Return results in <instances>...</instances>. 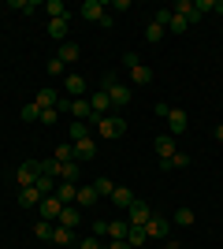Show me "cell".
Wrapping results in <instances>:
<instances>
[{"label":"cell","instance_id":"277c9868","mask_svg":"<svg viewBox=\"0 0 223 249\" xmlns=\"http://www.w3.org/2000/svg\"><path fill=\"white\" fill-rule=\"evenodd\" d=\"M145 234L149 238H156V242H164L171 234V216H160V212H153V219L145 223Z\"/></svg>","mask_w":223,"mask_h":249},{"label":"cell","instance_id":"74e56055","mask_svg":"<svg viewBox=\"0 0 223 249\" xmlns=\"http://www.w3.org/2000/svg\"><path fill=\"white\" fill-rule=\"evenodd\" d=\"M22 119H26V123H34V119H41V108H37V104H22Z\"/></svg>","mask_w":223,"mask_h":249},{"label":"cell","instance_id":"4316f807","mask_svg":"<svg viewBox=\"0 0 223 249\" xmlns=\"http://www.w3.org/2000/svg\"><path fill=\"white\" fill-rule=\"evenodd\" d=\"M52 227H56V223H49V219H37V223H34V238L52 242Z\"/></svg>","mask_w":223,"mask_h":249},{"label":"cell","instance_id":"ab89813d","mask_svg":"<svg viewBox=\"0 0 223 249\" xmlns=\"http://www.w3.org/2000/svg\"><path fill=\"white\" fill-rule=\"evenodd\" d=\"M153 22H156V26H164V30H168V22H171V8H160L156 15H153Z\"/></svg>","mask_w":223,"mask_h":249},{"label":"cell","instance_id":"d6a6232c","mask_svg":"<svg viewBox=\"0 0 223 249\" xmlns=\"http://www.w3.org/2000/svg\"><path fill=\"white\" fill-rule=\"evenodd\" d=\"M164 34H168V30H164V26H156V22H149V26H145V41L160 45V41H164Z\"/></svg>","mask_w":223,"mask_h":249},{"label":"cell","instance_id":"ffe728a7","mask_svg":"<svg viewBox=\"0 0 223 249\" xmlns=\"http://www.w3.org/2000/svg\"><path fill=\"white\" fill-rule=\"evenodd\" d=\"M34 104H37V108H56V104H60V97H56V89H37V97H34Z\"/></svg>","mask_w":223,"mask_h":249},{"label":"cell","instance_id":"bcb514c9","mask_svg":"<svg viewBox=\"0 0 223 249\" xmlns=\"http://www.w3.org/2000/svg\"><path fill=\"white\" fill-rule=\"evenodd\" d=\"M104 249H130V246H127V238H108Z\"/></svg>","mask_w":223,"mask_h":249},{"label":"cell","instance_id":"52a82bcc","mask_svg":"<svg viewBox=\"0 0 223 249\" xmlns=\"http://www.w3.org/2000/svg\"><path fill=\"white\" fill-rule=\"evenodd\" d=\"M37 208H41V219H49V223H56V219H60V212H64V201H60V197H56V194H52V197H45V201H41V205H37Z\"/></svg>","mask_w":223,"mask_h":249},{"label":"cell","instance_id":"e575fe53","mask_svg":"<svg viewBox=\"0 0 223 249\" xmlns=\"http://www.w3.org/2000/svg\"><path fill=\"white\" fill-rule=\"evenodd\" d=\"M93 190L101 194V197H112V190H116V182H112V178H97V182H93Z\"/></svg>","mask_w":223,"mask_h":249},{"label":"cell","instance_id":"f546056e","mask_svg":"<svg viewBox=\"0 0 223 249\" xmlns=\"http://www.w3.org/2000/svg\"><path fill=\"white\" fill-rule=\"evenodd\" d=\"M127 231H130L127 219H112L108 223V238H127Z\"/></svg>","mask_w":223,"mask_h":249},{"label":"cell","instance_id":"816d5d0a","mask_svg":"<svg viewBox=\"0 0 223 249\" xmlns=\"http://www.w3.org/2000/svg\"><path fill=\"white\" fill-rule=\"evenodd\" d=\"M0 119H4V115H0Z\"/></svg>","mask_w":223,"mask_h":249},{"label":"cell","instance_id":"8992f818","mask_svg":"<svg viewBox=\"0 0 223 249\" xmlns=\"http://www.w3.org/2000/svg\"><path fill=\"white\" fill-rule=\"evenodd\" d=\"M71 149H74V160H93L97 156V138L86 134L82 142H71Z\"/></svg>","mask_w":223,"mask_h":249},{"label":"cell","instance_id":"681fc988","mask_svg":"<svg viewBox=\"0 0 223 249\" xmlns=\"http://www.w3.org/2000/svg\"><path fill=\"white\" fill-rule=\"evenodd\" d=\"M212 138H216V142H223V126H216V130H212Z\"/></svg>","mask_w":223,"mask_h":249},{"label":"cell","instance_id":"ac0fdd59","mask_svg":"<svg viewBox=\"0 0 223 249\" xmlns=\"http://www.w3.org/2000/svg\"><path fill=\"white\" fill-rule=\"evenodd\" d=\"M41 201H45V197H41V190H37V186H22V190H19V205H22V208L41 205Z\"/></svg>","mask_w":223,"mask_h":249},{"label":"cell","instance_id":"c3c4849f","mask_svg":"<svg viewBox=\"0 0 223 249\" xmlns=\"http://www.w3.org/2000/svg\"><path fill=\"white\" fill-rule=\"evenodd\" d=\"M160 249H182V246H179L175 238H164V242H160Z\"/></svg>","mask_w":223,"mask_h":249},{"label":"cell","instance_id":"7c38bea8","mask_svg":"<svg viewBox=\"0 0 223 249\" xmlns=\"http://www.w3.org/2000/svg\"><path fill=\"white\" fill-rule=\"evenodd\" d=\"M15 178H19V190L22 186H34V182H37V160H26V164L15 171Z\"/></svg>","mask_w":223,"mask_h":249},{"label":"cell","instance_id":"d4e9b609","mask_svg":"<svg viewBox=\"0 0 223 249\" xmlns=\"http://www.w3.org/2000/svg\"><path fill=\"white\" fill-rule=\"evenodd\" d=\"M56 56H60V60H64V63H74V60H78V56H82V49H78V45H74V41H64V45H60V52H56Z\"/></svg>","mask_w":223,"mask_h":249},{"label":"cell","instance_id":"7bdbcfd3","mask_svg":"<svg viewBox=\"0 0 223 249\" xmlns=\"http://www.w3.org/2000/svg\"><path fill=\"white\" fill-rule=\"evenodd\" d=\"M138 52H123V67H127V71H130V67H138Z\"/></svg>","mask_w":223,"mask_h":249},{"label":"cell","instance_id":"d590c367","mask_svg":"<svg viewBox=\"0 0 223 249\" xmlns=\"http://www.w3.org/2000/svg\"><path fill=\"white\" fill-rule=\"evenodd\" d=\"M168 30H171V34H186V30H190V22H186V19H179V15L171 11V22H168Z\"/></svg>","mask_w":223,"mask_h":249},{"label":"cell","instance_id":"8d00e7d4","mask_svg":"<svg viewBox=\"0 0 223 249\" xmlns=\"http://www.w3.org/2000/svg\"><path fill=\"white\" fill-rule=\"evenodd\" d=\"M52 160H60V164H67V160H74V149H71V142L56 149V153H52Z\"/></svg>","mask_w":223,"mask_h":249},{"label":"cell","instance_id":"b9f144b4","mask_svg":"<svg viewBox=\"0 0 223 249\" xmlns=\"http://www.w3.org/2000/svg\"><path fill=\"white\" fill-rule=\"evenodd\" d=\"M64 67H67V63L60 60V56H52V60H49V74H64Z\"/></svg>","mask_w":223,"mask_h":249},{"label":"cell","instance_id":"3957f363","mask_svg":"<svg viewBox=\"0 0 223 249\" xmlns=\"http://www.w3.org/2000/svg\"><path fill=\"white\" fill-rule=\"evenodd\" d=\"M149 219H153V208H149L145 201L134 197V201H130V208H127V223H130V227H145Z\"/></svg>","mask_w":223,"mask_h":249},{"label":"cell","instance_id":"7dc6e473","mask_svg":"<svg viewBox=\"0 0 223 249\" xmlns=\"http://www.w3.org/2000/svg\"><path fill=\"white\" fill-rule=\"evenodd\" d=\"M153 112L160 115V119H168V112H171V104H164V101H156V108H153Z\"/></svg>","mask_w":223,"mask_h":249},{"label":"cell","instance_id":"f1b7e54d","mask_svg":"<svg viewBox=\"0 0 223 249\" xmlns=\"http://www.w3.org/2000/svg\"><path fill=\"white\" fill-rule=\"evenodd\" d=\"M78 178V160H67V164H60V182H74Z\"/></svg>","mask_w":223,"mask_h":249},{"label":"cell","instance_id":"6da1fadb","mask_svg":"<svg viewBox=\"0 0 223 249\" xmlns=\"http://www.w3.org/2000/svg\"><path fill=\"white\" fill-rule=\"evenodd\" d=\"M101 89L108 93V101L116 104V108H123V104H130V101H134V89H130L127 82H116L112 74H104V82H101Z\"/></svg>","mask_w":223,"mask_h":249},{"label":"cell","instance_id":"f907efd6","mask_svg":"<svg viewBox=\"0 0 223 249\" xmlns=\"http://www.w3.org/2000/svg\"><path fill=\"white\" fill-rule=\"evenodd\" d=\"M216 15H223V0H216Z\"/></svg>","mask_w":223,"mask_h":249},{"label":"cell","instance_id":"5bb4252c","mask_svg":"<svg viewBox=\"0 0 223 249\" xmlns=\"http://www.w3.org/2000/svg\"><path fill=\"white\" fill-rule=\"evenodd\" d=\"M71 34V19H49V37L64 45V37Z\"/></svg>","mask_w":223,"mask_h":249},{"label":"cell","instance_id":"5b68a950","mask_svg":"<svg viewBox=\"0 0 223 249\" xmlns=\"http://www.w3.org/2000/svg\"><path fill=\"white\" fill-rule=\"evenodd\" d=\"M186 126H190V115L182 112V108H171V112H168V130H171V138L186 134Z\"/></svg>","mask_w":223,"mask_h":249},{"label":"cell","instance_id":"60d3db41","mask_svg":"<svg viewBox=\"0 0 223 249\" xmlns=\"http://www.w3.org/2000/svg\"><path fill=\"white\" fill-rule=\"evenodd\" d=\"M78 249H104V246H101V238H97V234H86V238L78 242Z\"/></svg>","mask_w":223,"mask_h":249},{"label":"cell","instance_id":"f6af8a7d","mask_svg":"<svg viewBox=\"0 0 223 249\" xmlns=\"http://www.w3.org/2000/svg\"><path fill=\"white\" fill-rule=\"evenodd\" d=\"M56 115H60L56 108H45V112H41V123H49V126H52V123H56Z\"/></svg>","mask_w":223,"mask_h":249},{"label":"cell","instance_id":"484cf974","mask_svg":"<svg viewBox=\"0 0 223 249\" xmlns=\"http://www.w3.org/2000/svg\"><path fill=\"white\" fill-rule=\"evenodd\" d=\"M71 242H74V231H67V227L56 223L52 227V246H71Z\"/></svg>","mask_w":223,"mask_h":249},{"label":"cell","instance_id":"4fadbf2b","mask_svg":"<svg viewBox=\"0 0 223 249\" xmlns=\"http://www.w3.org/2000/svg\"><path fill=\"white\" fill-rule=\"evenodd\" d=\"M153 149H156L160 160H171V156L179 153V149H175V138H171V134H160L156 142H153Z\"/></svg>","mask_w":223,"mask_h":249},{"label":"cell","instance_id":"603a6c76","mask_svg":"<svg viewBox=\"0 0 223 249\" xmlns=\"http://www.w3.org/2000/svg\"><path fill=\"white\" fill-rule=\"evenodd\" d=\"M67 93H71V97H86V78H82V74H67Z\"/></svg>","mask_w":223,"mask_h":249},{"label":"cell","instance_id":"83f0119b","mask_svg":"<svg viewBox=\"0 0 223 249\" xmlns=\"http://www.w3.org/2000/svg\"><path fill=\"white\" fill-rule=\"evenodd\" d=\"M37 175L60 178V160H37Z\"/></svg>","mask_w":223,"mask_h":249},{"label":"cell","instance_id":"e0dca14e","mask_svg":"<svg viewBox=\"0 0 223 249\" xmlns=\"http://www.w3.org/2000/svg\"><path fill=\"white\" fill-rule=\"evenodd\" d=\"M56 197L64 201V205H74V197H78V182H56Z\"/></svg>","mask_w":223,"mask_h":249},{"label":"cell","instance_id":"1f68e13d","mask_svg":"<svg viewBox=\"0 0 223 249\" xmlns=\"http://www.w3.org/2000/svg\"><path fill=\"white\" fill-rule=\"evenodd\" d=\"M34 186L41 190V197H52V194H56V178H49V175H37V182H34Z\"/></svg>","mask_w":223,"mask_h":249},{"label":"cell","instance_id":"ee69618b","mask_svg":"<svg viewBox=\"0 0 223 249\" xmlns=\"http://www.w3.org/2000/svg\"><path fill=\"white\" fill-rule=\"evenodd\" d=\"M93 234H97V238H108V219H97V223H93Z\"/></svg>","mask_w":223,"mask_h":249},{"label":"cell","instance_id":"7a4b0ae2","mask_svg":"<svg viewBox=\"0 0 223 249\" xmlns=\"http://www.w3.org/2000/svg\"><path fill=\"white\" fill-rule=\"evenodd\" d=\"M97 134L104 138V142H119V138L127 134V119H123V115H104V119L97 123Z\"/></svg>","mask_w":223,"mask_h":249},{"label":"cell","instance_id":"d6986e66","mask_svg":"<svg viewBox=\"0 0 223 249\" xmlns=\"http://www.w3.org/2000/svg\"><path fill=\"white\" fill-rule=\"evenodd\" d=\"M190 160H193L190 153H175L171 160H160V171H171V167H175V171H179V167H190Z\"/></svg>","mask_w":223,"mask_h":249},{"label":"cell","instance_id":"9c48e42d","mask_svg":"<svg viewBox=\"0 0 223 249\" xmlns=\"http://www.w3.org/2000/svg\"><path fill=\"white\" fill-rule=\"evenodd\" d=\"M60 227H67V231H74L78 223H82V208L78 205H64V212H60V219H56Z\"/></svg>","mask_w":223,"mask_h":249},{"label":"cell","instance_id":"30bf717a","mask_svg":"<svg viewBox=\"0 0 223 249\" xmlns=\"http://www.w3.org/2000/svg\"><path fill=\"white\" fill-rule=\"evenodd\" d=\"M71 115L78 119V123H89V119H93V108H89V97H74V101H71Z\"/></svg>","mask_w":223,"mask_h":249},{"label":"cell","instance_id":"7402d4cb","mask_svg":"<svg viewBox=\"0 0 223 249\" xmlns=\"http://www.w3.org/2000/svg\"><path fill=\"white\" fill-rule=\"evenodd\" d=\"M145 242H149L145 227H130V231H127V246H130V249H145Z\"/></svg>","mask_w":223,"mask_h":249},{"label":"cell","instance_id":"9a60e30c","mask_svg":"<svg viewBox=\"0 0 223 249\" xmlns=\"http://www.w3.org/2000/svg\"><path fill=\"white\" fill-rule=\"evenodd\" d=\"M97 201H101V194H97L93 186H78V197H74V205H78V208H93Z\"/></svg>","mask_w":223,"mask_h":249},{"label":"cell","instance_id":"cb8c5ba5","mask_svg":"<svg viewBox=\"0 0 223 249\" xmlns=\"http://www.w3.org/2000/svg\"><path fill=\"white\" fill-rule=\"evenodd\" d=\"M45 11H49V19H71V11H67L64 0H49V4H45Z\"/></svg>","mask_w":223,"mask_h":249},{"label":"cell","instance_id":"2e32d148","mask_svg":"<svg viewBox=\"0 0 223 249\" xmlns=\"http://www.w3.org/2000/svg\"><path fill=\"white\" fill-rule=\"evenodd\" d=\"M149 82H153V71H149L145 63L130 67V89H134V86H149Z\"/></svg>","mask_w":223,"mask_h":249},{"label":"cell","instance_id":"836d02e7","mask_svg":"<svg viewBox=\"0 0 223 249\" xmlns=\"http://www.w3.org/2000/svg\"><path fill=\"white\" fill-rule=\"evenodd\" d=\"M67 134H71V142H82V138L89 134V123H78V119H74V123H71V130H67Z\"/></svg>","mask_w":223,"mask_h":249},{"label":"cell","instance_id":"8fae6325","mask_svg":"<svg viewBox=\"0 0 223 249\" xmlns=\"http://www.w3.org/2000/svg\"><path fill=\"white\" fill-rule=\"evenodd\" d=\"M104 15H108V8L101 4V0H86V4H82V19L86 22H101Z\"/></svg>","mask_w":223,"mask_h":249},{"label":"cell","instance_id":"ba28073f","mask_svg":"<svg viewBox=\"0 0 223 249\" xmlns=\"http://www.w3.org/2000/svg\"><path fill=\"white\" fill-rule=\"evenodd\" d=\"M171 11L179 15V19H186L193 26V22H201V11L193 8V0H179V4H171Z\"/></svg>","mask_w":223,"mask_h":249},{"label":"cell","instance_id":"4dcf8cb0","mask_svg":"<svg viewBox=\"0 0 223 249\" xmlns=\"http://www.w3.org/2000/svg\"><path fill=\"white\" fill-rule=\"evenodd\" d=\"M193 208H179V212H175V216H171V223H179V227H193Z\"/></svg>","mask_w":223,"mask_h":249},{"label":"cell","instance_id":"44dd1931","mask_svg":"<svg viewBox=\"0 0 223 249\" xmlns=\"http://www.w3.org/2000/svg\"><path fill=\"white\" fill-rule=\"evenodd\" d=\"M130 201H134V190H130V186H116V190H112V205L130 208Z\"/></svg>","mask_w":223,"mask_h":249},{"label":"cell","instance_id":"f35d334b","mask_svg":"<svg viewBox=\"0 0 223 249\" xmlns=\"http://www.w3.org/2000/svg\"><path fill=\"white\" fill-rule=\"evenodd\" d=\"M11 8L22 11V15H30V11H37V4H34V0H11Z\"/></svg>","mask_w":223,"mask_h":249}]
</instances>
